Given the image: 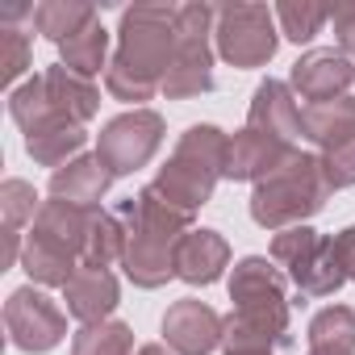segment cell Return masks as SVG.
<instances>
[{"label":"cell","instance_id":"6da1fadb","mask_svg":"<svg viewBox=\"0 0 355 355\" xmlns=\"http://www.w3.org/2000/svg\"><path fill=\"white\" fill-rule=\"evenodd\" d=\"M175 9L180 5H134L121 13L117 55L105 71L113 101L142 109V101L163 92L167 67L175 59Z\"/></svg>","mask_w":355,"mask_h":355},{"label":"cell","instance_id":"7a4b0ae2","mask_svg":"<svg viewBox=\"0 0 355 355\" xmlns=\"http://www.w3.org/2000/svg\"><path fill=\"white\" fill-rule=\"evenodd\" d=\"M121 230H125V247H121V268L125 280L134 288H163L175 276V247L193 230L189 214H180L175 205H167L155 184L138 189L130 201L117 205Z\"/></svg>","mask_w":355,"mask_h":355},{"label":"cell","instance_id":"3957f363","mask_svg":"<svg viewBox=\"0 0 355 355\" xmlns=\"http://www.w3.org/2000/svg\"><path fill=\"white\" fill-rule=\"evenodd\" d=\"M226 146H230V134H222L218 125H189L175 142L171 159L159 167L155 175V193L175 205L180 214H197L201 205H209L218 180L226 175Z\"/></svg>","mask_w":355,"mask_h":355},{"label":"cell","instance_id":"277c9868","mask_svg":"<svg viewBox=\"0 0 355 355\" xmlns=\"http://www.w3.org/2000/svg\"><path fill=\"white\" fill-rule=\"evenodd\" d=\"M330 193L334 189L326 180L322 155L297 150L293 159H284L272 175H263V180L255 184V193H251V218H255V226L280 234V230L305 226L313 214H322Z\"/></svg>","mask_w":355,"mask_h":355},{"label":"cell","instance_id":"5b68a950","mask_svg":"<svg viewBox=\"0 0 355 355\" xmlns=\"http://www.w3.org/2000/svg\"><path fill=\"white\" fill-rule=\"evenodd\" d=\"M214 21H218V9L201 5V0L175 9V59L167 67V80H163L167 101L205 96L214 88V46H209Z\"/></svg>","mask_w":355,"mask_h":355},{"label":"cell","instance_id":"8992f818","mask_svg":"<svg viewBox=\"0 0 355 355\" xmlns=\"http://www.w3.org/2000/svg\"><path fill=\"white\" fill-rule=\"evenodd\" d=\"M272 263L288 272L301 297H334L347 284V263L334 234H318L309 226H288L272 239Z\"/></svg>","mask_w":355,"mask_h":355},{"label":"cell","instance_id":"52a82bcc","mask_svg":"<svg viewBox=\"0 0 355 355\" xmlns=\"http://www.w3.org/2000/svg\"><path fill=\"white\" fill-rule=\"evenodd\" d=\"M214 42H218V55L230 63V67H263L276 46H280V34H276V9L268 5H247V0H234V5H222L218 9V21H214Z\"/></svg>","mask_w":355,"mask_h":355},{"label":"cell","instance_id":"ba28073f","mask_svg":"<svg viewBox=\"0 0 355 355\" xmlns=\"http://www.w3.org/2000/svg\"><path fill=\"white\" fill-rule=\"evenodd\" d=\"M163 146V117L155 109H125L113 121H105L96 138V155L109 163L113 175H130L155 159Z\"/></svg>","mask_w":355,"mask_h":355},{"label":"cell","instance_id":"9c48e42d","mask_svg":"<svg viewBox=\"0 0 355 355\" xmlns=\"http://www.w3.org/2000/svg\"><path fill=\"white\" fill-rule=\"evenodd\" d=\"M5 330H9L13 347H21L30 355H42V351H55L67 338V313L42 288L26 284V288H13L9 301H5Z\"/></svg>","mask_w":355,"mask_h":355},{"label":"cell","instance_id":"30bf717a","mask_svg":"<svg viewBox=\"0 0 355 355\" xmlns=\"http://www.w3.org/2000/svg\"><path fill=\"white\" fill-rule=\"evenodd\" d=\"M222 334H226V318L197 297L175 301L163 313V343L175 355H209L214 347H222Z\"/></svg>","mask_w":355,"mask_h":355},{"label":"cell","instance_id":"8fae6325","mask_svg":"<svg viewBox=\"0 0 355 355\" xmlns=\"http://www.w3.org/2000/svg\"><path fill=\"white\" fill-rule=\"evenodd\" d=\"M288 305H234L226 318L222 347L226 351H268L276 355L288 347Z\"/></svg>","mask_w":355,"mask_h":355},{"label":"cell","instance_id":"7c38bea8","mask_svg":"<svg viewBox=\"0 0 355 355\" xmlns=\"http://www.w3.org/2000/svg\"><path fill=\"white\" fill-rule=\"evenodd\" d=\"M351 80H355L351 59H347L343 51L330 46V51H309V55H301V59L293 63L288 88L301 92L309 105H322V101H338V96H347Z\"/></svg>","mask_w":355,"mask_h":355},{"label":"cell","instance_id":"4fadbf2b","mask_svg":"<svg viewBox=\"0 0 355 355\" xmlns=\"http://www.w3.org/2000/svg\"><path fill=\"white\" fill-rule=\"evenodd\" d=\"M293 155H297L293 142L243 125L239 134H230V146H226V180H251V184H259L263 175H272Z\"/></svg>","mask_w":355,"mask_h":355},{"label":"cell","instance_id":"5bb4252c","mask_svg":"<svg viewBox=\"0 0 355 355\" xmlns=\"http://www.w3.org/2000/svg\"><path fill=\"white\" fill-rule=\"evenodd\" d=\"M113 180L117 175L109 171V163L101 155H80V159L63 163L59 171H51V197H59L67 205H80V209H101Z\"/></svg>","mask_w":355,"mask_h":355},{"label":"cell","instance_id":"9a60e30c","mask_svg":"<svg viewBox=\"0 0 355 355\" xmlns=\"http://www.w3.org/2000/svg\"><path fill=\"white\" fill-rule=\"evenodd\" d=\"M63 301H67V313L80 318L84 326L109 322V313L121 301V284L109 268H84L80 263V272L63 284Z\"/></svg>","mask_w":355,"mask_h":355},{"label":"cell","instance_id":"2e32d148","mask_svg":"<svg viewBox=\"0 0 355 355\" xmlns=\"http://www.w3.org/2000/svg\"><path fill=\"white\" fill-rule=\"evenodd\" d=\"M247 125L259 130V134H272V138H284V142H297L301 138V109H297V92L284 84V80H263L251 96V109H247Z\"/></svg>","mask_w":355,"mask_h":355},{"label":"cell","instance_id":"e0dca14e","mask_svg":"<svg viewBox=\"0 0 355 355\" xmlns=\"http://www.w3.org/2000/svg\"><path fill=\"white\" fill-rule=\"evenodd\" d=\"M230 268V243L218 230H189L175 247V276L184 284H218Z\"/></svg>","mask_w":355,"mask_h":355},{"label":"cell","instance_id":"ac0fdd59","mask_svg":"<svg viewBox=\"0 0 355 355\" xmlns=\"http://www.w3.org/2000/svg\"><path fill=\"white\" fill-rule=\"evenodd\" d=\"M230 301L234 305H288L284 272L272 259H263V255L239 259L234 272H230Z\"/></svg>","mask_w":355,"mask_h":355},{"label":"cell","instance_id":"d6986e66","mask_svg":"<svg viewBox=\"0 0 355 355\" xmlns=\"http://www.w3.org/2000/svg\"><path fill=\"white\" fill-rule=\"evenodd\" d=\"M42 84H46L51 105H55L71 125H84V121L96 117V109H101V88H96L92 80H84V76L67 71L63 63H55V67L42 71Z\"/></svg>","mask_w":355,"mask_h":355},{"label":"cell","instance_id":"ffe728a7","mask_svg":"<svg viewBox=\"0 0 355 355\" xmlns=\"http://www.w3.org/2000/svg\"><path fill=\"white\" fill-rule=\"evenodd\" d=\"M21 268H26V276H30L34 284H42V288H63V284L80 272V255L30 230V234H26V247H21Z\"/></svg>","mask_w":355,"mask_h":355},{"label":"cell","instance_id":"44dd1931","mask_svg":"<svg viewBox=\"0 0 355 355\" xmlns=\"http://www.w3.org/2000/svg\"><path fill=\"white\" fill-rule=\"evenodd\" d=\"M38 209H42V201H38L34 184H26V180H5L0 184V218H5V255H0V263L5 268H13L21 259V247H26L21 230H26V222L34 226Z\"/></svg>","mask_w":355,"mask_h":355},{"label":"cell","instance_id":"7402d4cb","mask_svg":"<svg viewBox=\"0 0 355 355\" xmlns=\"http://www.w3.org/2000/svg\"><path fill=\"white\" fill-rule=\"evenodd\" d=\"M92 214L96 209H80V205H67V201L51 197V201H42V209H38V218H34L30 230L42 234V239H51V243H59V247H67V251H76L80 263H84V239H88Z\"/></svg>","mask_w":355,"mask_h":355},{"label":"cell","instance_id":"603a6c76","mask_svg":"<svg viewBox=\"0 0 355 355\" xmlns=\"http://www.w3.org/2000/svg\"><path fill=\"white\" fill-rule=\"evenodd\" d=\"M301 138H309L318 150H330L334 142L355 138V101L338 96V101L305 105L301 109Z\"/></svg>","mask_w":355,"mask_h":355},{"label":"cell","instance_id":"cb8c5ba5","mask_svg":"<svg viewBox=\"0 0 355 355\" xmlns=\"http://www.w3.org/2000/svg\"><path fill=\"white\" fill-rule=\"evenodd\" d=\"M109 30L101 26V17L96 21H88L80 34H71L63 46H59V63L67 67V71H76V76H84V80H92V76H101V67L109 71Z\"/></svg>","mask_w":355,"mask_h":355},{"label":"cell","instance_id":"d4e9b609","mask_svg":"<svg viewBox=\"0 0 355 355\" xmlns=\"http://www.w3.org/2000/svg\"><path fill=\"white\" fill-rule=\"evenodd\" d=\"M88 21H96V9L84 0H42L34 9V30L42 38H51L55 46H63L71 34H80Z\"/></svg>","mask_w":355,"mask_h":355},{"label":"cell","instance_id":"484cf974","mask_svg":"<svg viewBox=\"0 0 355 355\" xmlns=\"http://www.w3.org/2000/svg\"><path fill=\"white\" fill-rule=\"evenodd\" d=\"M121 247H125V230H121L117 209L113 214L96 209L92 226H88V239H84V268H109L113 259L121 263Z\"/></svg>","mask_w":355,"mask_h":355},{"label":"cell","instance_id":"4316f807","mask_svg":"<svg viewBox=\"0 0 355 355\" xmlns=\"http://www.w3.org/2000/svg\"><path fill=\"white\" fill-rule=\"evenodd\" d=\"M71 355H134V330L125 322H92L71 334Z\"/></svg>","mask_w":355,"mask_h":355},{"label":"cell","instance_id":"83f0119b","mask_svg":"<svg viewBox=\"0 0 355 355\" xmlns=\"http://www.w3.org/2000/svg\"><path fill=\"white\" fill-rule=\"evenodd\" d=\"M84 142H88L84 125H63V130H46V134L26 138V150H30V159H34V163H42V167H55V171H59L63 163L80 159Z\"/></svg>","mask_w":355,"mask_h":355},{"label":"cell","instance_id":"f1b7e54d","mask_svg":"<svg viewBox=\"0 0 355 355\" xmlns=\"http://www.w3.org/2000/svg\"><path fill=\"white\" fill-rule=\"evenodd\" d=\"M326 21H330V9L326 5H313V0H284V5H276V26L297 46L301 42H313Z\"/></svg>","mask_w":355,"mask_h":355},{"label":"cell","instance_id":"f546056e","mask_svg":"<svg viewBox=\"0 0 355 355\" xmlns=\"http://www.w3.org/2000/svg\"><path fill=\"white\" fill-rule=\"evenodd\" d=\"M309 347H351L355 351V309L351 305H326L309 318Z\"/></svg>","mask_w":355,"mask_h":355},{"label":"cell","instance_id":"4dcf8cb0","mask_svg":"<svg viewBox=\"0 0 355 355\" xmlns=\"http://www.w3.org/2000/svg\"><path fill=\"white\" fill-rule=\"evenodd\" d=\"M30 67V38L13 26H0V80L17 84Z\"/></svg>","mask_w":355,"mask_h":355},{"label":"cell","instance_id":"1f68e13d","mask_svg":"<svg viewBox=\"0 0 355 355\" xmlns=\"http://www.w3.org/2000/svg\"><path fill=\"white\" fill-rule=\"evenodd\" d=\"M322 167H326L330 189H351L355 184V138H343L330 150H322Z\"/></svg>","mask_w":355,"mask_h":355},{"label":"cell","instance_id":"d6a6232c","mask_svg":"<svg viewBox=\"0 0 355 355\" xmlns=\"http://www.w3.org/2000/svg\"><path fill=\"white\" fill-rule=\"evenodd\" d=\"M330 21H334V42L347 59H355V0L347 5H334L330 9Z\"/></svg>","mask_w":355,"mask_h":355},{"label":"cell","instance_id":"836d02e7","mask_svg":"<svg viewBox=\"0 0 355 355\" xmlns=\"http://www.w3.org/2000/svg\"><path fill=\"white\" fill-rule=\"evenodd\" d=\"M334 243H338V251H343V263H347V280H355V226L338 230V234H334Z\"/></svg>","mask_w":355,"mask_h":355},{"label":"cell","instance_id":"e575fe53","mask_svg":"<svg viewBox=\"0 0 355 355\" xmlns=\"http://www.w3.org/2000/svg\"><path fill=\"white\" fill-rule=\"evenodd\" d=\"M309 355H355L351 347H309Z\"/></svg>","mask_w":355,"mask_h":355},{"label":"cell","instance_id":"d590c367","mask_svg":"<svg viewBox=\"0 0 355 355\" xmlns=\"http://www.w3.org/2000/svg\"><path fill=\"white\" fill-rule=\"evenodd\" d=\"M134 355H167V347H163V343H146V347H138Z\"/></svg>","mask_w":355,"mask_h":355},{"label":"cell","instance_id":"8d00e7d4","mask_svg":"<svg viewBox=\"0 0 355 355\" xmlns=\"http://www.w3.org/2000/svg\"><path fill=\"white\" fill-rule=\"evenodd\" d=\"M226 355H268V351H226Z\"/></svg>","mask_w":355,"mask_h":355}]
</instances>
